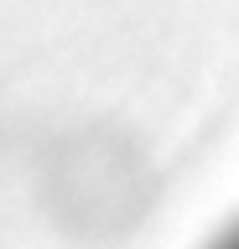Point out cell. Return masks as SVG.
<instances>
[{
  "label": "cell",
  "instance_id": "1",
  "mask_svg": "<svg viewBox=\"0 0 239 249\" xmlns=\"http://www.w3.org/2000/svg\"><path fill=\"white\" fill-rule=\"evenodd\" d=\"M213 249H239V223H234V229H229V233H223V239H219V244H213Z\"/></svg>",
  "mask_w": 239,
  "mask_h": 249
}]
</instances>
